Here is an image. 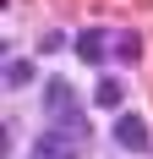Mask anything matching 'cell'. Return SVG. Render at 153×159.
I'll return each mask as SVG.
<instances>
[{"mask_svg": "<svg viewBox=\"0 0 153 159\" xmlns=\"http://www.w3.org/2000/svg\"><path fill=\"white\" fill-rule=\"evenodd\" d=\"M44 115L55 121V126H60V121H76V88H71L66 77H55V82L44 88Z\"/></svg>", "mask_w": 153, "mask_h": 159, "instance_id": "1", "label": "cell"}, {"mask_svg": "<svg viewBox=\"0 0 153 159\" xmlns=\"http://www.w3.org/2000/svg\"><path fill=\"white\" fill-rule=\"evenodd\" d=\"M76 55H82L88 66H98V61L109 55V33H104V28H82V33H76Z\"/></svg>", "mask_w": 153, "mask_h": 159, "instance_id": "3", "label": "cell"}, {"mask_svg": "<svg viewBox=\"0 0 153 159\" xmlns=\"http://www.w3.org/2000/svg\"><path fill=\"white\" fill-rule=\"evenodd\" d=\"M93 99H98L104 110H115V104H120V77H104L98 88H93Z\"/></svg>", "mask_w": 153, "mask_h": 159, "instance_id": "4", "label": "cell"}, {"mask_svg": "<svg viewBox=\"0 0 153 159\" xmlns=\"http://www.w3.org/2000/svg\"><path fill=\"white\" fill-rule=\"evenodd\" d=\"M115 55L137 61V55H142V39H137V33H115Z\"/></svg>", "mask_w": 153, "mask_h": 159, "instance_id": "5", "label": "cell"}, {"mask_svg": "<svg viewBox=\"0 0 153 159\" xmlns=\"http://www.w3.org/2000/svg\"><path fill=\"white\" fill-rule=\"evenodd\" d=\"M28 159H60V154H55V137H49V132H44V137L33 143V154H28Z\"/></svg>", "mask_w": 153, "mask_h": 159, "instance_id": "7", "label": "cell"}, {"mask_svg": "<svg viewBox=\"0 0 153 159\" xmlns=\"http://www.w3.org/2000/svg\"><path fill=\"white\" fill-rule=\"evenodd\" d=\"M28 77H33V61H11L6 66V88H22Z\"/></svg>", "mask_w": 153, "mask_h": 159, "instance_id": "6", "label": "cell"}, {"mask_svg": "<svg viewBox=\"0 0 153 159\" xmlns=\"http://www.w3.org/2000/svg\"><path fill=\"white\" fill-rule=\"evenodd\" d=\"M115 143L131 148V154H142V148L153 143V137H148V121H142V115H115Z\"/></svg>", "mask_w": 153, "mask_h": 159, "instance_id": "2", "label": "cell"}]
</instances>
